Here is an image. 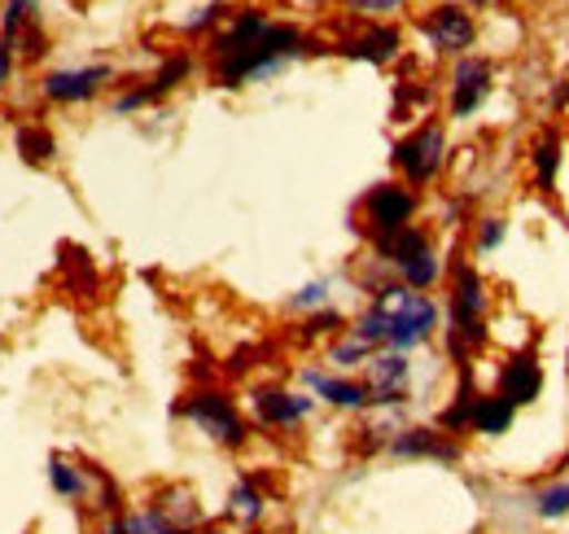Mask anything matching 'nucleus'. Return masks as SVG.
Masks as SVG:
<instances>
[{
	"mask_svg": "<svg viewBox=\"0 0 569 534\" xmlns=\"http://www.w3.org/2000/svg\"><path fill=\"white\" fill-rule=\"evenodd\" d=\"M307 53V36L293 22H272L263 9H237L211 40V75L219 88H246L281 75Z\"/></svg>",
	"mask_w": 569,
	"mask_h": 534,
	"instance_id": "nucleus-1",
	"label": "nucleus"
},
{
	"mask_svg": "<svg viewBox=\"0 0 569 534\" xmlns=\"http://www.w3.org/2000/svg\"><path fill=\"white\" fill-rule=\"evenodd\" d=\"M368 303H377L390 320V334H386V350H399V355H412L433 342L438 325H442V307L429 298V294H417L399 280H386Z\"/></svg>",
	"mask_w": 569,
	"mask_h": 534,
	"instance_id": "nucleus-2",
	"label": "nucleus"
},
{
	"mask_svg": "<svg viewBox=\"0 0 569 534\" xmlns=\"http://www.w3.org/2000/svg\"><path fill=\"white\" fill-rule=\"evenodd\" d=\"M176 416L189 421L207 443L223 447V452H241L250 443V416H246V407L232 399L228 390H219V386L189 390L184 399L176 403Z\"/></svg>",
	"mask_w": 569,
	"mask_h": 534,
	"instance_id": "nucleus-3",
	"label": "nucleus"
},
{
	"mask_svg": "<svg viewBox=\"0 0 569 534\" xmlns=\"http://www.w3.org/2000/svg\"><path fill=\"white\" fill-rule=\"evenodd\" d=\"M390 162H395L403 185H412V189L433 185L442 176V167H447V128L438 119H426L421 128H412L403 140H395Z\"/></svg>",
	"mask_w": 569,
	"mask_h": 534,
	"instance_id": "nucleus-4",
	"label": "nucleus"
},
{
	"mask_svg": "<svg viewBox=\"0 0 569 534\" xmlns=\"http://www.w3.org/2000/svg\"><path fill=\"white\" fill-rule=\"evenodd\" d=\"M417 210H421V194L403 180H381L372 185L363 201H359V215H363V233L377 241V237H390L408 224H417Z\"/></svg>",
	"mask_w": 569,
	"mask_h": 534,
	"instance_id": "nucleus-5",
	"label": "nucleus"
},
{
	"mask_svg": "<svg viewBox=\"0 0 569 534\" xmlns=\"http://www.w3.org/2000/svg\"><path fill=\"white\" fill-rule=\"evenodd\" d=\"M119 70L110 62H88V67H53L36 79V92L49 106H88L97 101L106 88H114Z\"/></svg>",
	"mask_w": 569,
	"mask_h": 534,
	"instance_id": "nucleus-6",
	"label": "nucleus"
},
{
	"mask_svg": "<svg viewBox=\"0 0 569 534\" xmlns=\"http://www.w3.org/2000/svg\"><path fill=\"white\" fill-rule=\"evenodd\" d=\"M316 412V395L307 390H284V386H254L246 395V416L259 429H298Z\"/></svg>",
	"mask_w": 569,
	"mask_h": 534,
	"instance_id": "nucleus-7",
	"label": "nucleus"
},
{
	"mask_svg": "<svg viewBox=\"0 0 569 534\" xmlns=\"http://www.w3.org/2000/svg\"><path fill=\"white\" fill-rule=\"evenodd\" d=\"M359 373H363V386L372 390V407L377 412H395V407L408 403V390H412V355L377 350Z\"/></svg>",
	"mask_w": 569,
	"mask_h": 534,
	"instance_id": "nucleus-8",
	"label": "nucleus"
},
{
	"mask_svg": "<svg viewBox=\"0 0 569 534\" xmlns=\"http://www.w3.org/2000/svg\"><path fill=\"white\" fill-rule=\"evenodd\" d=\"M421 36L433 53H451V58H465L478 40V22L465 4H429L426 18H421Z\"/></svg>",
	"mask_w": 569,
	"mask_h": 534,
	"instance_id": "nucleus-9",
	"label": "nucleus"
},
{
	"mask_svg": "<svg viewBox=\"0 0 569 534\" xmlns=\"http://www.w3.org/2000/svg\"><path fill=\"white\" fill-rule=\"evenodd\" d=\"M491 62L487 58H473V53H465V58H456V67H451V83H447V115L451 119H473L478 110H482V101L491 97Z\"/></svg>",
	"mask_w": 569,
	"mask_h": 534,
	"instance_id": "nucleus-10",
	"label": "nucleus"
},
{
	"mask_svg": "<svg viewBox=\"0 0 569 534\" xmlns=\"http://www.w3.org/2000/svg\"><path fill=\"white\" fill-rule=\"evenodd\" d=\"M298 382L307 395H316V403H329L338 412H372V390L363 386V377H347V373H329V368L307 364L298 373Z\"/></svg>",
	"mask_w": 569,
	"mask_h": 534,
	"instance_id": "nucleus-11",
	"label": "nucleus"
},
{
	"mask_svg": "<svg viewBox=\"0 0 569 534\" xmlns=\"http://www.w3.org/2000/svg\"><path fill=\"white\" fill-rule=\"evenodd\" d=\"M386 452L395 461H438V465H456L460 461V443L451 434H442L438 425H399L390 434Z\"/></svg>",
	"mask_w": 569,
	"mask_h": 534,
	"instance_id": "nucleus-12",
	"label": "nucleus"
},
{
	"mask_svg": "<svg viewBox=\"0 0 569 534\" xmlns=\"http://www.w3.org/2000/svg\"><path fill=\"white\" fill-rule=\"evenodd\" d=\"M149 508H153L176 534H198L202 526H211V522H207V508H202V500H198V491L184 486V482H162V486L149 495Z\"/></svg>",
	"mask_w": 569,
	"mask_h": 534,
	"instance_id": "nucleus-13",
	"label": "nucleus"
},
{
	"mask_svg": "<svg viewBox=\"0 0 569 534\" xmlns=\"http://www.w3.org/2000/svg\"><path fill=\"white\" fill-rule=\"evenodd\" d=\"M268 508H272L268 491L254 477H237L228 500H223V522L237 526V531H259L268 522Z\"/></svg>",
	"mask_w": 569,
	"mask_h": 534,
	"instance_id": "nucleus-14",
	"label": "nucleus"
},
{
	"mask_svg": "<svg viewBox=\"0 0 569 534\" xmlns=\"http://www.w3.org/2000/svg\"><path fill=\"white\" fill-rule=\"evenodd\" d=\"M399 53H403V36H399V27H390V22H372L368 31L342 40V58L372 62V67H390Z\"/></svg>",
	"mask_w": 569,
	"mask_h": 534,
	"instance_id": "nucleus-15",
	"label": "nucleus"
},
{
	"mask_svg": "<svg viewBox=\"0 0 569 534\" xmlns=\"http://www.w3.org/2000/svg\"><path fill=\"white\" fill-rule=\"evenodd\" d=\"M539 390H543V373H539V364H535V355H508L503 359V368H499V399H508L512 407H530V403L539 399Z\"/></svg>",
	"mask_w": 569,
	"mask_h": 534,
	"instance_id": "nucleus-16",
	"label": "nucleus"
},
{
	"mask_svg": "<svg viewBox=\"0 0 569 534\" xmlns=\"http://www.w3.org/2000/svg\"><path fill=\"white\" fill-rule=\"evenodd\" d=\"M512 416H517V407H512L508 399H499V395H482V390H478V399H473V416H469V434L499 438V434H508Z\"/></svg>",
	"mask_w": 569,
	"mask_h": 534,
	"instance_id": "nucleus-17",
	"label": "nucleus"
},
{
	"mask_svg": "<svg viewBox=\"0 0 569 534\" xmlns=\"http://www.w3.org/2000/svg\"><path fill=\"white\" fill-rule=\"evenodd\" d=\"M49 491L58 500H83L88 495V461H71V456H49Z\"/></svg>",
	"mask_w": 569,
	"mask_h": 534,
	"instance_id": "nucleus-18",
	"label": "nucleus"
},
{
	"mask_svg": "<svg viewBox=\"0 0 569 534\" xmlns=\"http://www.w3.org/2000/svg\"><path fill=\"white\" fill-rule=\"evenodd\" d=\"M83 504L110 522V517H119V513H123V486H119L106 468L88 465V495H83Z\"/></svg>",
	"mask_w": 569,
	"mask_h": 534,
	"instance_id": "nucleus-19",
	"label": "nucleus"
},
{
	"mask_svg": "<svg viewBox=\"0 0 569 534\" xmlns=\"http://www.w3.org/2000/svg\"><path fill=\"white\" fill-rule=\"evenodd\" d=\"M395 280L408 285V289H417V294H429L442 280V255H438V246H426L421 255H412L403 267H395Z\"/></svg>",
	"mask_w": 569,
	"mask_h": 534,
	"instance_id": "nucleus-20",
	"label": "nucleus"
},
{
	"mask_svg": "<svg viewBox=\"0 0 569 534\" xmlns=\"http://www.w3.org/2000/svg\"><path fill=\"white\" fill-rule=\"evenodd\" d=\"M13 145H18L22 162H31V167H49L58 158V140H53V132L44 123H18L13 128Z\"/></svg>",
	"mask_w": 569,
	"mask_h": 534,
	"instance_id": "nucleus-21",
	"label": "nucleus"
},
{
	"mask_svg": "<svg viewBox=\"0 0 569 534\" xmlns=\"http://www.w3.org/2000/svg\"><path fill=\"white\" fill-rule=\"evenodd\" d=\"M372 355H377V350H372L368 342H359L356 334H338L329 346H325V364H329L333 373H356V368H363Z\"/></svg>",
	"mask_w": 569,
	"mask_h": 534,
	"instance_id": "nucleus-22",
	"label": "nucleus"
},
{
	"mask_svg": "<svg viewBox=\"0 0 569 534\" xmlns=\"http://www.w3.org/2000/svg\"><path fill=\"white\" fill-rule=\"evenodd\" d=\"M347 325H351V320H347L338 307H320V312L302 316V325H298V337H302L307 346H311V342H325V346H329V342H333L338 334H347Z\"/></svg>",
	"mask_w": 569,
	"mask_h": 534,
	"instance_id": "nucleus-23",
	"label": "nucleus"
},
{
	"mask_svg": "<svg viewBox=\"0 0 569 534\" xmlns=\"http://www.w3.org/2000/svg\"><path fill=\"white\" fill-rule=\"evenodd\" d=\"M320 307H333V280L329 276H316V280H307V285H298L289 294V312L293 316H311Z\"/></svg>",
	"mask_w": 569,
	"mask_h": 534,
	"instance_id": "nucleus-24",
	"label": "nucleus"
},
{
	"mask_svg": "<svg viewBox=\"0 0 569 534\" xmlns=\"http://www.w3.org/2000/svg\"><path fill=\"white\" fill-rule=\"evenodd\" d=\"M31 22H44L40 18V0H0V31H4V40H13Z\"/></svg>",
	"mask_w": 569,
	"mask_h": 534,
	"instance_id": "nucleus-25",
	"label": "nucleus"
},
{
	"mask_svg": "<svg viewBox=\"0 0 569 534\" xmlns=\"http://www.w3.org/2000/svg\"><path fill=\"white\" fill-rule=\"evenodd\" d=\"M167 92L153 83V79H144V83H137V88H123L114 101H110V115H137V110H144V106H158Z\"/></svg>",
	"mask_w": 569,
	"mask_h": 534,
	"instance_id": "nucleus-26",
	"label": "nucleus"
},
{
	"mask_svg": "<svg viewBox=\"0 0 569 534\" xmlns=\"http://www.w3.org/2000/svg\"><path fill=\"white\" fill-rule=\"evenodd\" d=\"M557 167H561V140L557 136H543L535 145V180H539V189H552Z\"/></svg>",
	"mask_w": 569,
	"mask_h": 534,
	"instance_id": "nucleus-27",
	"label": "nucleus"
},
{
	"mask_svg": "<svg viewBox=\"0 0 569 534\" xmlns=\"http://www.w3.org/2000/svg\"><path fill=\"white\" fill-rule=\"evenodd\" d=\"M119 531L123 534H176L149 504H144V508H123V513H119Z\"/></svg>",
	"mask_w": 569,
	"mask_h": 534,
	"instance_id": "nucleus-28",
	"label": "nucleus"
},
{
	"mask_svg": "<svg viewBox=\"0 0 569 534\" xmlns=\"http://www.w3.org/2000/svg\"><path fill=\"white\" fill-rule=\"evenodd\" d=\"M535 513H539L543 522H561V517H569V482L543 486L539 500H535Z\"/></svg>",
	"mask_w": 569,
	"mask_h": 534,
	"instance_id": "nucleus-29",
	"label": "nucleus"
},
{
	"mask_svg": "<svg viewBox=\"0 0 569 534\" xmlns=\"http://www.w3.org/2000/svg\"><path fill=\"white\" fill-rule=\"evenodd\" d=\"M503 233H508V228H503L499 215H482V219H478V233H473V250H478V255L499 250V246H503Z\"/></svg>",
	"mask_w": 569,
	"mask_h": 534,
	"instance_id": "nucleus-30",
	"label": "nucleus"
},
{
	"mask_svg": "<svg viewBox=\"0 0 569 534\" xmlns=\"http://www.w3.org/2000/svg\"><path fill=\"white\" fill-rule=\"evenodd\" d=\"M351 13L359 18H372V22H381V18H390V13H399V9H408V0H342Z\"/></svg>",
	"mask_w": 569,
	"mask_h": 534,
	"instance_id": "nucleus-31",
	"label": "nucleus"
},
{
	"mask_svg": "<svg viewBox=\"0 0 569 534\" xmlns=\"http://www.w3.org/2000/svg\"><path fill=\"white\" fill-rule=\"evenodd\" d=\"M223 13H228V0H211V4H202V9L184 22V36H202V31H211Z\"/></svg>",
	"mask_w": 569,
	"mask_h": 534,
	"instance_id": "nucleus-32",
	"label": "nucleus"
},
{
	"mask_svg": "<svg viewBox=\"0 0 569 534\" xmlns=\"http://www.w3.org/2000/svg\"><path fill=\"white\" fill-rule=\"evenodd\" d=\"M13 75H18V58H13V44H9L4 31H0V92L13 83Z\"/></svg>",
	"mask_w": 569,
	"mask_h": 534,
	"instance_id": "nucleus-33",
	"label": "nucleus"
},
{
	"mask_svg": "<svg viewBox=\"0 0 569 534\" xmlns=\"http://www.w3.org/2000/svg\"><path fill=\"white\" fill-rule=\"evenodd\" d=\"M198 534H250V531H237V526H223V522H211V526H202Z\"/></svg>",
	"mask_w": 569,
	"mask_h": 534,
	"instance_id": "nucleus-34",
	"label": "nucleus"
},
{
	"mask_svg": "<svg viewBox=\"0 0 569 534\" xmlns=\"http://www.w3.org/2000/svg\"><path fill=\"white\" fill-rule=\"evenodd\" d=\"M97 534H123V531H119V517H110V522H106V526H101Z\"/></svg>",
	"mask_w": 569,
	"mask_h": 534,
	"instance_id": "nucleus-35",
	"label": "nucleus"
}]
</instances>
